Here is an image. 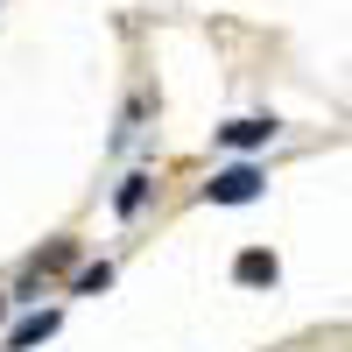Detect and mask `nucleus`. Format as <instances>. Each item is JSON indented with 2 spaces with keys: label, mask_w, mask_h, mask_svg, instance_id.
<instances>
[{
  "label": "nucleus",
  "mask_w": 352,
  "mask_h": 352,
  "mask_svg": "<svg viewBox=\"0 0 352 352\" xmlns=\"http://www.w3.org/2000/svg\"><path fill=\"white\" fill-rule=\"evenodd\" d=\"M113 282V268H106V261H99V268H85L78 282H71V296H99V289Z\"/></svg>",
  "instance_id": "6"
},
{
  "label": "nucleus",
  "mask_w": 352,
  "mask_h": 352,
  "mask_svg": "<svg viewBox=\"0 0 352 352\" xmlns=\"http://www.w3.org/2000/svg\"><path fill=\"white\" fill-rule=\"evenodd\" d=\"M204 197H212V204H247V197H261V169L232 162V169H219L212 184H204Z\"/></svg>",
  "instance_id": "1"
},
{
  "label": "nucleus",
  "mask_w": 352,
  "mask_h": 352,
  "mask_svg": "<svg viewBox=\"0 0 352 352\" xmlns=\"http://www.w3.org/2000/svg\"><path fill=\"white\" fill-rule=\"evenodd\" d=\"M56 331V310H43V317H21V324L8 331V352H28V345H43Z\"/></svg>",
  "instance_id": "3"
},
{
  "label": "nucleus",
  "mask_w": 352,
  "mask_h": 352,
  "mask_svg": "<svg viewBox=\"0 0 352 352\" xmlns=\"http://www.w3.org/2000/svg\"><path fill=\"white\" fill-rule=\"evenodd\" d=\"M219 141H226V148H268L275 120H232V127H219Z\"/></svg>",
  "instance_id": "2"
},
{
  "label": "nucleus",
  "mask_w": 352,
  "mask_h": 352,
  "mask_svg": "<svg viewBox=\"0 0 352 352\" xmlns=\"http://www.w3.org/2000/svg\"><path fill=\"white\" fill-rule=\"evenodd\" d=\"M148 184H155V176H148V169H134L127 184H120V197H113V212H120V219H134L141 204H148Z\"/></svg>",
  "instance_id": "4"
},
{
  "label": "nucleus",
  "mask_w": 352,
  "mask_h": 352,
  "mask_svg": "<svg viewBox=\"0 0 352 352\" xmlns=\"http://www.w3.org/2000/svg\"><path fill=\"white\" fill-rule=\"evenodd\" d=\"M240 282H275V254H240Z\"/></svg>",
  "instance_id": "5"
}]
</instances>
